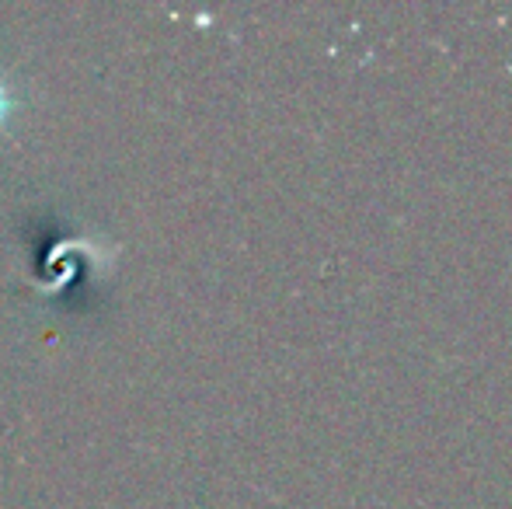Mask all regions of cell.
Returning <instances> with one entry per match:
<instances>
[{
	"mask_svg": "<svg viewBox=\"0 0 512 509\" xmlns=\"http://www.w3.org/2000/svg\"><path fill=\"white\" fill-rule=\"evenodd\" d=\"M14 109V98H11V88H7L4 81H0V126L7 123V116H11Z\"/></svg>",
	"mask_w": 512,
	"mask_h": 509,
	"instance_id": "6da1fadb",
	"label": "cell"
}]
</instances>
